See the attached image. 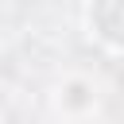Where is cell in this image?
<instances>
[{"label":"cell","instance_id":"obj_1","mask_svg":"<svg viewBox=\"0 0 124 124\" xmlns=\"http://www.w3.org/2000/svg\"><path fill=\"white\" fill-rule=\"evenodd\" d=\"M50 108L66 124H85L101 108V85L89 74H62L50 89Z\"/></svg>","mask_w":124,"mask_h":124},{"label":"cell","instance_id":"obj_2","mask_svg":"<svg viewBox=\"0 0 124 124\" xmlns=\"http://www.w3.org/2000/svg\"><path fill=\"white\" fill-rule=\"evenodd\" d=\"M78 16L85 39L97 50L124 58V0H81Z\"/></svg>","mask_w":124,"mask_h":124}]
</instances>
